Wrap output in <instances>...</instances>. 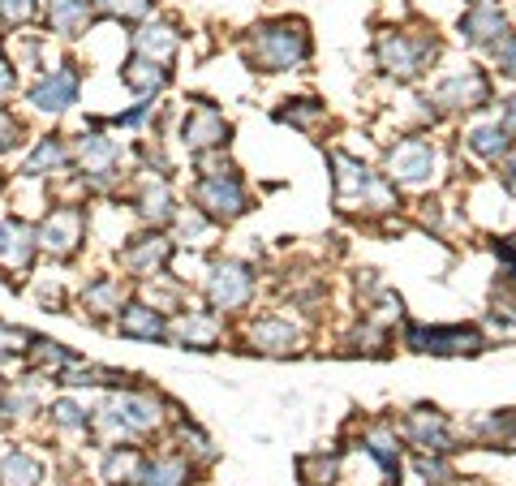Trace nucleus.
<instances>
[{
    "label": "nucleus",
    "mask_w": 516,
    "mask_h": 486,
    "mask_svg": "<svg viewBox=\"0 0 516 486\" xmlns=\"http://www.w3.org/2000/svg\"><path fill=\"white\" fill-rule=\"evenodd\" d=\"M35 250H39V237L31 224L18 216L0 220V271H26L35 259Z\"/></svg>",
    "instance_id": "6"
},
{
    "label": "nucleus",
    "mask_w": 516,
    "mask_h": 486,
    "mask_svg": "<svg viewBox=\"0 0 516 486\" xmlns=\"http://www.w3.org/2000/svg\"><path fill=\"white\" fill-rule=\"evenodd\" d=\"M82 233H86V220H82V211L78 207H56L43 216L39 224V246L52 254V259H69L78 246H82Z\"/></svg>",
    "instance_id": "2"
},
{
    "label": "nucleus",
    "mask_w": 516,
    "mask_h": 486,
    "mask_svg": "<svg viewBox=\"0 0 516 486\" xmlns=\"http://www.w3.org/2000/svg\"><path fill=\"white\" fill-rule=\"evenodd\" d=\"M112 160H117V142H112V138H104V134H86L82 138V168H86V177L108 173Z\"/></svg>",
    "instance_id": "24"
},
{
    "label": "nucleus",
    "mask_w": 516,
    "mask_h": 486,
    "mask_svg": "<svg viewBox=\"0 0 516 486\" xmlns=\"http://www.w3.org/2000/svg\"><path fill=\"white\" fill-rule=\"evenodd\" d=\"M297 345L293 327L289 323H276V319H263L254 323V349H267V353H289Z\"/></svg>",
    "instance_id": "25"
},
{
    "label": "nucleus",
    "mask_w": 516,
    "mask_h": 486,
    "mask_svg": "<svg viewBox=\"0 0 516 486\" xmlns=\"http://www.w3.org/2000/svg\"><path fill=\"white\" fill-rule=\"evenodd\" d=\"M99 9L112 13V18H121V22H138V18H147L151 0H99Z\"/></svg>",
    "instance_id": "31"
},
{
    "label": "nucleus",
    "mask_w": 516,
    "mask_h": 486,
    "mask_svg": "<svg viewBox=\"0 0 516 486\" xmlns=\"http://www.w3.org/2000/svg\"><path fill=\"white\" fill-rule=\"evenodd\" d=\"M469 147L478 155H504L508 151V134L499 130V125H482V130L469 134Z\"/></svg>",
    "instance_id": "29"
},
{
    "label": "nucleus",
    "mask_w": 516,
    "mask_h": 486,
    "mask_svg": "<svg viewBox=\"0 0 516 486\" xmlns=\"http://www.w3.org/2000/svg\"><path fill=\"white\" fill-rule=\"evenodd\" d=\"M486 95H491V87H486V78L478 74V69H465V74H456L448 78L439 87V104H448V108H478L486 104Z\"/></svg>",
    "instance_id": "12"
},
{
    "label": "nucleus",
    "mask_w": 516,
    "mask_h": 486,
    "mask_svg": "<svg viewBox=\"0 0 516 486\" xmlns=\"http://www.w3.org/2000/svg\"><path fill=\"white\" fill-rule=\"evenodd\" d=\"M504 130H516V99H508V108H504Z\"/></svg>",
    "instance_id": "41"
},
{
    "label": "nucleus",
    "mask_w": 516,
    "mask_h": 486,
    "mask_svg": "<svg viewBox=\"0 0 516 486\" xmlns=\"http://www.w3.org/2000/svg\"><path fill=\"white\" fill-rule=\"evenodd\" d=\"M142 482L147 486H181L185 482V465L181 461H155L142 469Z\"/></svg>",
    "instance_id": "30"
},
{
    "label": "nucleus",
    "mask_w": 516,
    "mask_h": 486,
    "mask_svg": "<svg viewBox=\"0 0 516 486\" xmlns=\"http://www.w3.org/2000/svg\"><path fill=\"white\" fill-rule=\"evenodd\" d=\"M26 99H31L39 112H65L78 99V69L61 65V69H52V74H43L35 87L26 91Z\"/></svg>",
    "instance_id": "7"
},
{
    "label": "nucleus",
    "mask_w": 516,
    "mask_h": 486,
    "mask_svg": "<svg viewBox=\"0 0 516 486\" xmlns=\"http://www.w3.org/2000/svg\"><path fill=\"white\" fill-rule=\"evenodd\" d=\"M172 336H177L185 349H215L220 323H215L211 314H181V319L172 323Z\"/></svg>",
    "instance_id": "17"
},
{
    "label": "nucleus",
    "mask_w": 516,
    "mask_h": 486,
    "mask_svg": "<svg viewBox=\"0 0 516 486\" xmlns=\"http://www.w3.org/2000/svg\"><path fill=\"white\" fill-rule=\"evenodd\" d=\"M426 52H435V44H409L405 35H383L379 39V61L392 69V74H400V78L418 74V65H422Z\"/></svg>",
    "instance_id": "10"
},
{
    "label": "nucleus",
    "mask_w": 516,
    "mask_h": 486,
    "mask_svg": "<svg viewBox=\"0 0 516 486\" xmlns=\"http://www.w3.org/2000/svg\"><path fill=\"white\" fill-rule=\"evenodd\" d=\"M82 302H86V310H95V314L121 310V284L117 280H95L91 289L82 293Z\"/></svg>",
    "instance_id": "27"
},
{
    "label": "nucleus",
    "mask_w": 516,
    "mask_h": 486,
    "mask_svg": "<svg viewBox=\"0 0 516 486\" xmlns=\"http://www.w3.org/2000/svg\"><path fill=\"white\" fill-rule=\"evenodd\" d=\"M250 289H254V276L250 267L241 263H220L211 271V284H207V297L215 310H237L250 302Z\"/></svg>",
    "instance_id": "5"
},
{
    "label": "nucleus",
    "mask_w": 516,
    "mask_h": 486,
    "mask_svg": "<svg viewBox=\"0 0 516 486\" xmlns=\"http://www.w3.org/2000/svg\"><path fill=\"white\" fill-rule=\"evenodd\" d=\"M461 31H465L469 44H491V39L504 35V13L482 0L478 9H469L465 18H461Z\"/></svg>",
    "instance_id": "18"
},
{
    "label": "nucleus",
    "mask_w": 516,
    "mask_h": 486,
    "mask_svg": "<svg viewBox=\"0 0 516 486\" xmlns=\"http://www.w3.org/2000/svg\"><path fill=\"white\" fill-rule=\"evenodd\" d=\"M112 418H117L125 431H155V422H160V405H155L151 396H134V392H125V396H117V405L108 409Z\"/></svg>",
    "instance_id": "13"
},
{
    "label": "nucleus",
    "mask_w": 516,
    "mask_h": 486,
    "mask_svg": "<svg viewBox=\"0 0 516 486\" xmlns=\"http://www.w3.org/2000/svg\"><path fill=\"white\" fill-rule=\"evenodd\" d=\"M117 332L134 336V340H164L168 323H164V314L151 310V306H125L121 319H117Z\"/></svg>",
    "instance_id": "15"
},
{
    "label": "nucleus",
    "mask_w": 516,
    "mask_h": 486,
    "mask_svg": "<svg viewBox=\"0 0 516 486\" xmlns=\"http://www.w3.org/2000/svg\"><path fill=\"white\" fill-rule=\"evenodd\" d=\"M194 198H198V211L211 220H237L246 211V194H241L237 177H203Z\"/></svg>",
    "instance_id": "4"
},
{
    "label": "nucleus",
    "mask_w": 516,
    "mask_h": 486,
    "mask_svg": "<svg viewBox=\"0 0 516 486\" xmlns=\"http://www.w3.org/2000/svg\"><path fill=\"white\" fill-rule=\"evenodd\" d=\"M13 87H18V82H13V65L0 61V95H9Z\"/></svg>",
    "instance_id": "40"
},
{
    "label": "nucleus",
    "mask_w": 516,
    "mask_h": 486,
    "mask_svg": "<svg viewBox=\"0 0 516 486\" xmlns=\"http://www.w3.org/2000/svg\"><path fill=\"white\" fill-rule=\"evenodd\" d=\"M39 13L35 0H0V22L5 26H26Z\"/></svg>",
    "instance_id": "32"
},
{
    "label": "nucleus",
    "mask_w": 516,
    "mask_h": 486,
    "mask_svg": "<svg viewBox=\"0 0 516 486\" xmlns=\"http://www.w3.org/2000/svg\"><path fill=\"white\" fill-rule=\"evenodd\" d=\"M306 52H310V39L293 22L263 26V31L254 35V61L263 69H293L297 61H306Z\"/></svg>",
    "instance_id": "1"
},
{
    "label": "nucleus",
    "mask_w": 516,
    "mask_h": 486,
    "mask_svg": "<svg viewBox=\"0 0 516 486\" xmlns=\"http://www.w3.org/2000/svg\"><path fill=\"white\" fill-rule=\"evenodd\" d=\"M91 22V0H48V26L65 39H78Z\"/></svg>",
    "instance_id": "14"
},
{
    "label": "nucleus",
    "mask_w": 516,
    "mask_h": 486,
    "mask_svg": "<svg viewBox=\"0 0 516 486\" xmlns=\"http://www.w3.org/2000/svg\"><path fill=\"white\" fill-rule=\"evenodd\" d=\"M301 104H306V108H284V112H280V121H293V125H314V121L323 117V108L314 104V99H301Z\"/></svg>",
    "instance_id": "35"
},
{
    "label": "nucleus",
    "mask_w": 516,
    "mask_h": 486,
    "mask_svg": "<svg viewBox=\"0 0 516 486\" xmlns=\"http://www.w3.org/2000/svg\"><path fill=\"white\" fill-rule=\"evenodd\" d=\"M52 418L61 422V426H82V422H86L74 400H56V405H52Z\"/></svg>",
    "instance_id": "36"
},
{
    "label": "nucleus",
    "mask_w": 516,
    "mask_h": 486,
    "mask_svg": "<svg viewBox=\"0 0 516 486\" xmlns=\"http://www.w3.org/2000/svg\"><path fill=\"white\" fill-rule=\"evenodd\" d=\"M422 469V478H448V465H439V461H418Z\"/></svg>",
    "instance_id": "39"
},
{
    "label": "nucleus",
    "mask_w": 516,
    "mask_h": 486,
    "mask_svg": "<svg viewBox=\"0 0 516 486\" xmlns=\"http://www.w3.org/2000/svg\"><path fill=\"white\" fill-rule=\"evenodd\" d=\"M297 469H301V482H306V486H332L336 456H306Z\"/></svg>",
    "instance_id": "28"
},
{
    "label": "nucleus",
    "mask_w": 516,
    "mask_h": 486,
    "mask_svg": "<svg viewBox=\"0 0 516 486\" xmlns=\"http://www.w3.org/2000/svg\"><path fill=\"white\" fill-rule=\"evenodd\" d=\"M409 439H418L422 448L448 452V422H443L435 409H418V413L409 418Z\"/></svg>",
    "instance_id": "20"
},
{
    "label": "nucleus",
    "mask_w": 516,
    "mask_h": 486,
    "mask_svg": "<svg viewBox=\"0 0 516 486\" xmlns=\"http://www.w3.org/2000/svg\"><path fill=\"white\" fill-rule=\"evenodd\" d=\"M168 254H172V246L164 237H142V241H134V246L125 250V267L138 271V276H155V271L168 263Z\"/></svg>",
    "instance_id": "16"
},
{
    "label": "nucleus",
    "mask_w": 516,
    "mask_h": 486,
    "mask_svg": "<svg viewBox=\"0 0 516 486\" xmlns=\"http://www.w3.org/2000/svg\"><path fill=\"white\" fill-rule=\"evenodd\" d=\"M138 211H142V220H151V224H168L172 220V194H168V185H147L138 198Z\"/></svg>",
    "instance_id": "26"
},
{
    "label": "nucleus",
    "mask_w": 516,
    "mask_h": 486,
    "mask_svg": "<svg viewBox=\"0 0 516 486\" xmlns=\"http://www.w3.org/2000/svg\"><path fill=\"white\" fill-rule=\"evenodd\" d=\"M129 469H134V456H129V452H112L108 465H104V474L108 478H121V474H129Z\"/></svg>",
    "instance_id": "37"
},
{
    "label": "nucleus",
    "mask_w": 516,
    "mask_h": 486,
    "mask_svg": "<svg viewBox=\"0 0 516 486\" xmlns=\"http://www.w3.org/2000/svg\"><path fill=\"white\" fill-rule=\"evenodd\" d=\"M495 56H499V69L516 78V39H504V44L495 48Z\"/></svg>",
    "instance_id": "38"
},
{
    "label": "nucleus",
    "mask_w": 516,
    "mask_h": 486,
    "mask_svg": "<svg viewBox=\"0 0 516 486\" xmlns=\"http://www.w3.org/2000/svg\"><path fill=\"white\" fill-rule=\"evenodd\" d=\"M26 345H31V332L0 323V353H26Z\"/></svg>",
    "instance_id": "34"
},
{
    "label": "nucleus",
    "mask_w": 516,
    "mask_h": 486,
    "mask_svg": "<svg viewBox=\"0 0 516 486\" xmlns=\"http://www.w3.org/2000/svg\"><path fill=\"white\" fill-rule=\"evenodd\" d=\"M224 138H228V121L207 104V99H194L190 117H185V147L211 151V147H224Z\"/></svg>",
    "instance_id": "8"
},
{
    "label": "nucleus",
    "mask_w": 516,
    "mask_h": 486,
    "mask_svg": "<svg viewBox=\"0 0 516 486\" xmlns=\"http://www.w3.org/2000/svg\"><path fill=\"white\" fill-rule=\"evenodd\" d=\"M409 340H413V349H426V353H473L482 345L473 327H448V332H439V327H435V332L413 327Z\"/></svg>",
    "instance_id": "11"
},
{
    "label": "nucleus",
    "mask_w": 516,
    "mask_h": 486,
    "mask_svg": "<svg viewBox=\"0 0 516 486\" xmlns=\"http://www.w3.org/2000/svg\"><path fill=\"white\" fill-rule=\"evenodd\" d=\"M43 482V465L31 452H9L0 461V486H39Z\"/></svg>",
    "instance_id": "22"
},
{
    "label": "nucleus",
    "mask_w": 516,
    "mask_h": 486,
    "mask_svg": "<svg viewBox=\"0 0 516 486\" xmlns=\"http://www.w3.org/2000/svg\"><path fill=\"white\" fill-rule=\"evenodd\" d=\"M336 198H340V207H353L357 198L362 203H375V207H392V190L387 185H379L375 177L366 173V168H357L353 160H344V155H336Z\"/></svg>",
    "instance_id": "3"
},
{
    "label": "nucleus",
    "mask_w": 516,
    "mask_h": 486,
    "mask_svg": "<svg viewBox=\"0 0 516 486\" xmlns=\"http://www.w3.org/2000/svg\"><path fill=\"white\" fill-rule=\"evenodd\" d=\"M121 78H125V87H129V91H138V95H155V91H164L168 69H160L155 61H147V56H134V61H125Z\"/></svg>",
    "instance_id": "19"
},
{
    "label": "nucleus",
    "mask_w": 516,
    "mask_h": 486,
    "mask_svg": "<svg viewBox=\"0 0 516 486\" xmlns=\"http://www.w3.org/2000/svg\"><path fill=\"white\" fill-rule=\"evenodd\" d=\"M69 160V151H65V142L61 138H39V147L26 155V164H22V177H43V173H52V168H61Z\"/></svg>",
    "instance_id": "23"
},
{
    "label": "nucleus",
    "mask_w": 516,
    "mask_h": 486,
    "mask_svg": "<svg viewBox=\"0 0 516 486\" xmlns=\"http://www.w3.org/2000/svg\"><path fill=\"white\" fill-rule=\"evenodd\" d=\"M387 168H392V177L396 181H426L430 173H435V151H430V142L422 138H409V142H400V147L387 155Z\"/></svg>",
    "instance_id": "9"
},
{
    "label": "nucleus",
    "mask_w": 516,
    "mask_h": 486,
    "mask_svg": "<svg viewBox=\"0 0 516 486\" xmlns=\"http://www.w3.org/2000/svg\"><path fill=\"white\" fill-rule=\"evenodd\" d=\"M177 31L172 26H147L142 35H134V52L138 56H147V61H155V65H164L172 52H177Z\"/></svg>",
    "instance_id": "21"
},
{
    "label": "nucleus",
    "mask_w": 516,
    "mask_h": 486,
    "mask_svg": "<svg viewBox=\"0 0 516 486\" xmlns=\"http://www.w3.org/2000/svg\"><path fill=\"white\" fill-rule=\"evenodd\" d=\"M18 138H22V121L13 117L9 108H0V155H5L9 147H18Z\"/></svg>",
    "instance_id": "33"
}]
</instances>
